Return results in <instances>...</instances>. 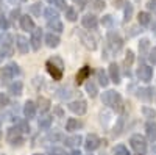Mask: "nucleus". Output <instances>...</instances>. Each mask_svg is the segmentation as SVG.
Instances as JSON below:
<instances>
[{
	"label": "nucleus",
	"instance_id": "nucleus-1",
	"mask_svg": "<svg viewBox=\"0 0 156 155\" xmlns=\"http://www.w3.org/2000/svg\"><path fill=\"white\" fill-rule=\"evenodd\" d=\"M101 102L105 103V105H108L109 108H112L115 113H122V111H123V100H122V96H120L119 93L112 91V89H109V91H106V93H103Z\"/></svg>",
	"mask_w": 156,
	"mask_h": 155
},
{
	"label": "nucleus",
	"instance_id": "nucleus-2",
	"mask_svg": "<svg viewBox=\"0 0 156 155\" xmlns=\"http://www.w3.org/2000/svg\"><path fill=\"white\" fill-rule=\"evenodd\" d=\"M20 74V68H19V64L16 63H9L6 64V66H3L2 69H0V80H2L3 83L12 80L16 75Z\"/></svg>",
	"mask_w": 156,
	"mask_h": 155
},
{
	"label": "nucleus",
	"instance_id": "nucleus-3",
	"mask_svg": "<svg viewBox=\"0 0 156 155\" xmlns=\"http://www.w3.org/2000/svg\"><path fill=\"white\" fill-rule=\"evenodd\" d=\"M106 41H108V49L112 52V54H117L123 46V39L120 38V35L115 33V31H108Z\"/></svg>",
	"mask_w": 156,
	"mask_h": 155
},
{
	"label": "nucleus",
	"instance_id": "nucleus-4",
	"mask_svg": "<svg viewBox=\"0 0 156 155\" xmlns=\"http://www.w3.org/2000/svg\"><path fill=\"white\" fill-rule=\"evenodd\" d=\"M129 146H131V149L136 153H144L147 150V139L142 135L136 133V135H133L131 138H129Z\"/></svg>",
	"mask_w": 156,
	"mask_h": 155
},
{
	"label": "nucleus",
	"instance_id": "nucleus-5",
	"mask_svg": "<svg viewBox=\"0 0 156 155\" xmlns=\"http://www.w3.org/2000/svg\"><path fill=\"white\" fill-rule=\"evenodd\" d=\"M6 139H8V143L12 144V146H20L23 143V136H22V132L19 130V127L17 125H12L9 127L8 130H6Z\"/></svg>",
	"mask_w": 156,
	"mask_h": 155
},
{
	"label": "nucleus",
	"instance_id": "nucleus-6",
	"mask_svg": "<svg viewBox=\"0 0 156 155\" xmlns=\"http://www.w3.org/2000/svg\"><path fill=\"white\" fill-rule=\"evenodd\" d=\"M80 39H81V44L89 49V50H95L97 49V39L95 36H92L89 31H80Z\"/></svg>",
	"mask_w": 156,
	"mask_h": 155
},
{
	"label": "nucleus",
	"instance_id": "nucleus-7",
	"mask_svg": "<svg viewBox=\"0 0 156 155\" xmlns=\"http://www.w3.org/2000/svg\"><path fill=\"white\" fill-rule=\"evenodd\" d=\"M67 108L73 113V114H78V116H81L87 111V103L86 100H73V102H69V105Z\"/></svg>",
	"mask_w": 156,
	"mask_h": 155
},
{
	"label": "nucleus",
	"instance_id": "nucleus-8",
	"mask_svg": "<svg viewBox=\"0 0 156 155\" xmlns=\"http://www.w3.org/2000/svg\"><path fill=\"white\" fill-rule=\"evenodd\" d=\"M136 74H137V79L144 83H148L153 79V69L150 66H147V64H140Z\"/></svg>",
	"mask_w": 156,
	"mask_h": 155
},
{
	"label": "nucleus",
	"instance_id": "nucleus-9",
	"mask_svg": "<svg viewBox=\"0 0 156 155\" xmlns=\"http://www.w3.org/2000/svg\"><path fill=\"white\" fill-rule=\"evenodd\" d=\"M41 41H42V30L34 28L31 31V36H30V47L37 52L39 49H41Z\"/></svg>",
	"mask_w": 156,
	"mask_h": 155
},
{
	"label": "nucleus",
	"instance_id": "nucleus-10",
	"mask_svg": "<svg viewBox=\"0 0 156 155\" xmlns=\"http://www.w3.org/2000/svg\"><path fill=\"white\" fill-rule=\"evenodd\" d=\"M100 143H101V139L95 133H89L86 136V139H84V147H86V150L92 152V150H95L100 146Z\"/></svg>",
	"mask_w": 156,
	"mask_h": 155
},
{
	"label": "nucleus",
	"instance_id": "nucleus-11",
	"mask_svg": "<svg viewBox=\"0 0 156 155\" xmlns=\"http://www.w3.org/2000/svg\"><path fill=\"white\" fill-rule=\"evenodd\" d=\"M37 113V105H36V102L33 100H27L25 102V105H23V116H25V119H33L34 116Z\"/></svg>",
	"mask_w": 156,
	"mask_h": 155
},
{
	"label": "nucleus",
	"instance_id": "nucleus-12",
	"mask_svg": "<svg viewBox=\"0 0 156 155\" xmlns=\"http://www.w3.org/2000/svg\"><path fill=\"white\" fill-rule=\"evenodd\" d=\"M16 47H17V50H19V54L25 55V54H28V50H30V41H28L25 36L17 35V36H16Z\"/></svg>",
	"mask_w": 156,
	"mask_h": 155
},
{
	"label": "nucleus",
	"instance_id": "nucleus-13",
	"mask_svg": "<svg viewBox=\"0 0 156 155\" xmlns=\"http://www.w3.org/2000/svg\"><path fill=\"white\" fill-rule=\"evenodd\" d=\"M81 25L86 30H95L97 25H98V19L94 14H86L81 17Z\"/></svg>",
	"mask_w": 156,
	"mask_h": 155
},
{
	"label": "nucleus",
	"instance_id": "nucleus-14",
	"mask_svg": "<svg viewBox=\"0 0 156 155\" xmlns=\"http://www.w3.org/2000/svg\"><path fill=\"white\" fill-rule=\"evenodd\" d=\"M108 77H109V82L119 85L120 83V71H119V66L115 63H111L109 68H108Z\"/></svg>",
	"mask_w": 156,
	"mask_h": 155
},
{
	"label": "nucleus",
	"instance_id": "nucleus-15",
	"mask_svg": "<svg viewBox=\"0 0 156 155\" xmlns=\"http://www.w3.org/2000/svg\"><path fill=\"white\" fill-rule=\"evenodd\" d=\"M19 25H20V28L23 30V31H33L36 27H34V22H33V19L28 16V14H23V16H20V19H19Z\"/></svg>",
	"mask_w": 156,
	"mask_h": 155
},
{
	"label": "nucleus",
	"instance_id": "nucleus-16",
	"mask_svg": "<svg viewBox=\"0 0 156 155\" xmlns=\"http://www.w3.org/2000/svg\"><path fill=\"white\" fill-rule=\"evenodd\" d=\"M45 66H47V71L48 74L53 77V80H61L62 79V69L59 66H55V63H51L50 60L45 63Z\"/></svg>",
	"mask_w": 156,
	"mask_h": 155
},
{
	"label": "nucleus",
	"instance_id": "nucleus-17",
	"mask_svg": "<svg viewBox=\"0 0 156 155\" xmlns=\"http://www.w3.org/2000/svg\"><path fill=\"white\" fill-rule=\"evenodd\" d=\"M145 135H147V139L154 143L156 141V122L154 121H147L145 124Z\"/></svg>",
	"mask_w": 156,
	"mask_h": 155
},
{
	"label": "nucleus",
	"instance_id": "nucleus-18",
	"mask_svg": "<svg viewBox=\"0 0 156 155\" xmlns=\"http://www.w3.org/2000/svg\"><path fill=\"white\" fill-rule=\"evenodd\" d=\"M45 44L48 46V47H51V49H55V47H58L59 46V42H61V39H59V36L56 35V33H47L45 35Z\"/></svg>",
	"mask_w": 156,
	"mask_h": 155
},
{
	"label": "nucleus",
	"instance_id": "nucleus-19",
	"mask_svg": "<svg viewBox=\"0 0 156 155\" xmlns=\"http://www.w3.org/2000/svg\"><path fill=\"white\" fill-rule=\"evenodd\" d=\"M22 89H23L22 82H20V80H14L12 83H9L8 93H9L11 96H20V94H22Z\"/></svg>",
	"mask_w": 156,
	"mask_h": 155
},
{
	"label": "nucleus",
	"instance_id": "nucleus-20",
	"mask_svg": "<svg viewBox=\"0 0 156 155\" xmlns=\"http://www.w3.org/2000/svg\"><path fill=\"white\" fill-rule=\"evenodd\" d=\"M89 75H90V68L89 66H83L80 71H78V74H76V85H81L84 80H87L89 79Z\"/></svg>",
	"mask_w": 156,
	"mask_h": 155
},
{
	"label": "nucleus",
	"instance_id": "nucleus-21",
	"mask_svg": "<svg viewBox=\"0 0 156 155\" xmlns=\"http://www.w3.org/2000/svg\"><path fill=\"white\" fill-rule=\"evenodd\" d=\"M47 28L48 30H51V33H61L62 30H64V27H62V22L59 20V19H53V20H47Z\"/></svg>",
	"mask_w": 156,
	"mask_h": 155
},
{
	"label": "nucleus",
	"instance_id": "nucleus-22",
	"mask_svg": "<svg viewBox=\"0 0 156 155\" xmlns=\"http://www.w3.org/2000/svg\"><path fill=\"white\" fill-rule=\"evenodd\" d=\"M64 143H66V146L75 149V147H78V146L83 143V138H81V135H72V136H69V138L64 139Z\"/></svg>",
	"mask_w": 156,
	"mask_h": 155
},
{
	"label": "nucleus",
	"instance_id": "nucleus-23",
	"mask_svg": "<svg viewBox=\"0 0 156 155\" xmlns=\"http://www.w3.org/2000/svg\"><path fill=\"white\" fill-rule=\"evenodd\" d=\"M95 75H97V80H98V85H101L103 88L105 86H108L109 85V77H108V74L103 71V69H98L97 72H95Z\"/></svg>",
	"mask_w": 156,
	"mask_h": 155
},
{
	"label": "nucleus",
	"instance_id": "nucleus-24",
	"mask_svg": "<svg viewBox=\"0 0 156 155\" xmlns=\"http://www.w3.org/2000/svg\"><path fill=\"white\" fill-rule=\"evenodd\" d=\"M137 22H139V25H142V27H147V25H150V22H151V16L148 14V13L142 11L137 16Z\"/></svg>",
	"mask_w": 156,
	"mask_h": 155
},
{
	"label": "nucleus",
	"instance_id": "nucleus-25",
	"mask_svg": "<svg viewBox=\"0 0 156 155\" xmlns=\"http://www.w3.org/2000/svg\"><path fill=\"white\" fill-rule=\"evenodd\" d=\"M44 16H45L47 20H53V19H58V17H59V13H58V9H55L53 6H48V8L44 9Z\"/></svg>",
	"mask_w": 156,
	"mask_h": 155
},
{
	"label": "nucleus",
	"instance_id": "nucleus-26",
	"mask_svg": "<svg viewBox=\"0 0 156 155\" xmlns=\"http://www.w3.org/2000/svg\"><path fill=\"white\" fill-rule=\"evenodd\" d=\"M37 108L41 110V113H47L50 110V100L47 97H39L37 99Z\"/></svg>",
	"mask_w": 156,
	"mask_h": 155
},
{
	"label": "nucleus",
	"instance_id": "nucleus-27",
	"mask_svg": "<svg viewBox=\"0 0 156 155\" xmlns=\"http://www.w3.org/2000/svg\"><path fill=\"white\" fill-rule=\"evenodd\" d=\"M80 127H81V124L78 122L75 118H69L67 122H66V130H67V132H75V130H78Z\"/></svg>",
	"mask_w": 156,
	"mask_h": 155
},
{
	"label": "nucleus",
	"instance_id": "nucleus-28",
	"mask_svg": "<svg viewBox=\"0 0 156 155\" xmlns=\"http://www.w3.org/2000/svg\"><path fill=\"white\" fill-rule=\"evenodd\" d=\"M89 6L92 8L94 11H103L105 9V6H106V3L103 2V0H89Z\"/></svg>",
	"mask_w": 156,
	"mask_h": 155
},
{
	"label": "nucleus",
	"instance_id": "nucleus-29",
	"mask_svg": "<svg viewBox=\"0 0 156 155\" xmlns=\"http://www.w3.org/2000/svg\"><path fill=\"white\" fill-rule=\"evenodd\" d=\"M64 13H66V19H67V20H70V22H75V20L78 19L76 8H73V6H67Z\"/></svg>",
	"mask_w": 156,
	"mask_h": 155
},
{
	"label": "nucleus",
	"instance_id": "nucleus-30",
	"mask_svg": "<svg viewBox=\"0 0 156 155\" xmlns=\"http://www.w3.org/2000/svg\"><path fill=\"white\" fill-rule=\"evenodd\" d=\"M86 93L90 96V97H97V94H98V88H97V85L94 83V82H87L86 83Z\"/></svg>",
	"mask_w": 156,
	"mask_h": 155
},
{
	"label": "nucleus",
	"instance_id": "nucleus-31",
	"mask_svg": "<svg viewBox=\"0 0 156 155\" xmlns=\"http://www.w3.org/2000/svg\"><path fill=\"white\" fill-rule=\"evenodd\" d=\"M51 127V118L50 116H44V118L39 119V128L41 130H48Z\"/></svg>",
	"mask_w": 156,
	"mask_h": 155
},
{
	"label": "nucleus",
	"instance_id": "nucleus-32",
	"mask_svg": "<svg viewBox=\"0 0 156 155\" xmlns=\"http://www.w3.org/2000/svg\"><path fill=\"white\" fill-rule=\"evenodd\" d=\"M151 93H154L153 88H144V89H140V91H139V97H142L144 100H150L153 97Z\"/></svg>",
	"mask_w": 156,
	"mask_h": 155
},
{
	"label": "nucleus",
	"instance_id": "nucleus-33",
	"mask_svg": "<svg viewBox=\"0 0 156 155\" xmlns=\"http://www.w3.org/2000/svg\"><path fill=\"white\" fill-rule=\"evenodd\" d=\"M148 49H150V41L148 39H142L139 42V52L142 55H148Z\"/></svg>",
	"mask_w": 156,
	"mask_h": 155
},
{
	"label": "nucleus",
	"instance_id": "nucleus-34",
	"mask_svg": "<svg viewBox=\"0 0 156 155\" xmlns=\"http://www.w3.org/2000/svg\"><path fill=\"white\" fill-rule=\"evenodd\" d=\"M30 11H31V14H33V16L39 17V16H41V13H42V3H39V2L33 3V5L30 6Z\"/></svg>",
	"mask_w": 156,
	"mask_h": 155
},
{
	"label": "nucleus",
	"instance_id": "nucleus-35",
	"mask_svg": "<svg viewBox=\"0 0 156 155\" xmlns=\"http://www.w3.org/2000/svg\"><path fill=\"white\" fill-rule=\"evenodd\" d=\"M133 16V5L131 3H125V13H123V22H128Z\"/></svg>",
	"mask_w": 156,
	"mask_h": 155
},
{
	"label": "nucleus",
	"instance_id": "nucleus-36",
	"mask_svg": "<svg viewBox=\"0 0 156 155\" xmlns=\"http://www.w3.org/2000/svg\"><path fill=\"white\" fill-rule=\"evenodd\" d=\"M142 113L145 114V118H148V121H154V118H156V111L153 108L144 107V108H142Z\"/></svg>",
	"mask_w": 156,
	"mask_h": 155
},
{
	"label": "nucleus",
	"instance_id": "nucleus-37",
	"mask_svg": "<svg viewBox=\"0 0 156 155\" xmlns=\"http://www.w3.org/2000/svg\"><path fill=\"white\" fill-rule=\"evenodd\" d=\"M114 155H129V152L123 144H119V146L114 147Z\"/></svg>",
	"mask_w": 156,
	"mask_h": 155
},
{
	"label": "nucleus",
	"instance_id": "nucleus-38",
	"mask_svg": "<svg viewBox=\"0 0 156 155\" xmlns=\"http://www.w3.org/2000/svg\"><path fill=\"white\" fill-rule=\"evenodd\" d=\"M133 61H134V54H133V50H128L126 55H125V66L129 68L133 64Z\"/></svg>",
	"mask_w": 156,
	"mask_h": 155
},
{
	"label": "nucleus",
	"instance_id": "nucleus-39",
	"mask_svg": "<svg viewBox=\"0 0 156 155\" xmlns=\"http://www.w3.org/2000/svg\"><path fill=\"white\" fill-rule=\"evenodd\" d=\"M9 105V97L5 93H0V108H6Z\"/></svg>",
	"mask_w": 156,
	"mask_h": 155
},
{
	"label": "nucleus",
	"instance_id": "nucleus-40",
	"mask_svg": "<svg viewBox=\"0 0 156 155\" xmlns=\"http://www.w3.org/2000/svg\"><path fill=\"white\" fill-rule=\"evenodd\" d=\"M17 127L22 133H30V125L27 124V121H19L17 122Z\"/></svg>",
	"mask_w": 156,
	"mask_h": 155
},
{
	"label": "nucleus",
	"instance_id": "nucleus-41",
	"mask_svg": "<svg viewBox=\"0 0 156 155\" xmlns=\"http://www.w3.org/2000/svg\"><path fill=\"white\" fill-rule=\"evenodd\" d=\"M0 28L2 30H8L9 28V22H8V19L3 14H0Z\"/></svg>",
	"mask_w": 156,
	"mask_h": 155
},
{
	"label": "nucleus",
	"instance_id": "nucleus-42",
	"mask_svg": "<svg viewBox=\"0 0 156 155\" xmlns=\"http://www.w3.org/2000/svg\"><path fill=\"white\" fill-rule=\"evenodd\" d=\"M48 155H67V153L64 152V149H61V147H51L48 150Z\"/></svg>",
	"mask_w": 156,
	"mask_h": 155
},
{
	"label": "nucleus",
	"instance_id": "nucleus-43",
	"mask_svg": "<svg viewBox=\"0 0 156 155\" xmlns=\"http://www.w3.org/2000/svg\"><path fill=\"white\" fill-rule=\"evenodd\" d=\"M53 5H55L58 9H64V11H66V8H67L66 0H55V2H53Z\"/></svg>",
	"mask_w": 156,
	"mask_h": 155
},
{
	"label": "nucleus",
	"instance_id": "nucleus-44",
	"mask_svg": "<svg viewBox=\"0 0 156 155\" xmlns=\"http://www.w3.org/2000/svg\"><path fill=\"white\" fill-rule=\"evenodd\" d=\"M148 61L151 64H156V47H153L150 52H148Z\"/></svg>",
	"mask_w": 156,
	"mask_h": 155
},
{
	"label": "nucleus",
	"instance_id": "nucleus-45",
	"mask_svg": "<svg viewBox=\"0 0 156 155\" xmlns=\"http://www.w3.org/2000/svg\"><path fill=\"white\" fill-rule=\"evenodd\" d=\"M101 24L103 25H105V27H111V25H112V16H105V17H103L101 19Z\"/></svg>",
	"mask_w": 156,
	"mask_h": 155
},
{
	"label": "nucleus",
	"instance_id": "nucleus-46",
	"mask_svg": "<svg viewBox=\"0 0 156 155\" xmlns=\"http://www.w3.org/2000/svg\"><path fill=\"white\" fill-rule=\"evenodd\" d=\"M87 2H89V0H75V3L78 5V9H83L87 5Z\"/></svg>",
	"mask_w": 156,
	"mask_h": 155
},
{
	"label": "nucleus",
	"instance_id": "nucleus-47",
	"mask_svg": "<svg viewBox=\"0 0 156 155\" xmlns=\"http://www.w3.org/2000/svg\"><path fill=\"white\" fill-rule=\"evenodd\" d=\"M11 17L14 19V20H16V19H20V13H19V9H12V11H11Z\"/></svg>",
	"mask_w": 156,
	"mask_h": 155
},
{
	"label": "nucleus",
	"instance_id": "nucleus-48",
	"mask_svg": "<svg viewBox=\"0 0 156 155\" xmlns=\"http://www.w3.org/2000/svg\"><path fill=\"white\" fill-rule=\"evenodd\" d=\"M147 8L148 9H156V2H154V0H150V2L147 3Z\"/></svg>",
	"mask_w": 156,
	"mask_h": 155
},
{
	"label": "nucleus",
	"instance_id": "nucleus-49",
	"mask_svg": "<svg viewBox=\"0 0 156 155\" xmlns=\"http://www.w3.org/2000/svg\"><path fill=\"white\" fill-rule=\"evenodd\" d=\"M69 155H81V152H80V150H76V149H73Z\"/></svg>",
	"mask_w": 156,
	"mask_h": 155
},
{
	"label": "nucleus",
	"instance_id": "nucleus-50",
	"mask_svg": "<svg viewBox=\"0 0 156 155\" xmlns=\"http://www.w3.org/2000/svg\"><path fill=\"white\" fill-rule=\"evenodd\" d=\"M151 30H153V31H156V22H153V25H151Z\"/></svg>",
	"mask_w": 156,
	"mask_h": 155
},
{
	"label": "nucleus",
	"instance_id": "nucleus-51",
	"mask_svg": "<svg viewBox=\"0 0 156 155\" xmlns=\"http://www.w3.org/2000/svg\"><path fill=\"white\" fill-rule=\"evenodd\" d=\"M47 2H48V3H53V2H55V0H47Z\"/></svg>",
	"mask_w": 156,
	"mask_h": 155
},
{
	"label": "nucleus",
	"instance_id": "nucleus-52",
	"mask_svg": "<svg viewBox=\"0 0 156 155\" xmlns=\"http://www.w3.org/2000/svg\"><path fill=\"white\" fill-rule=\"evenodd\" d=\"M33 155H44V153H33Z\"/></svg>",
	"mask_w": 156,
	"mask_h": 155
},
{
	"label": "nucleus",
	"instance_id": "nucleus-53",
	"mask_svg": "<svg viewBox=\"0 0 156 155\" xmlns=\"http://www.w3.org/2000/svg\"><path fill=\"white\" fill-rule=\"evenodd\" d=\"M0 138H2V130H0Z\"/></svg>",
	"mask_w": 156,
	"mask_h": 155
},
{
	"label": "nucleus",
	"instance_id": "nucleus-54",
	"mask_svg": "<svg viewBox=\"0 0 156 155\" xmlns=\"http://www.w3.org/2000/svg\"><path fill=\"white\" fill-rule=\"evenodd\" d=\"M136 155H144V153H136Z\"/></svg>",
	"mask_w": 156,
	"mask_h": 155
},
{
	"label": "nucleus",
	"instance_id": "nucleus-55",
	"mask_svg": "<svg viewBox=\"0 0 156 155\" xmlns=\"http://www.w3.org/2000/svg\"><path fill=\"white\" fill-rule=\"evenodd\" d=\"M22 2H27V0H22Z\"/></svg>",
	"mask_w": 156,
	"mask_h": 155
},
{
	"label": "nucleus",
	"instance_id": "nucleus-56",
	"mask_svg": "<svg viewBox=\"0 0 156 155\" xmlns=\"http://www.w3.org/2000/svg\"><path fill=\"white\" fill-rule=\"evenodd\" d=\"M0 14H2V13H0Z\"/></svg>",
	"mask_w": 156,
	"mask_h": 155
},
{
	"label": "nucleus",
	"instance_id": "nucleus-57",
	"mask_svg": "<svg viewBox=\"0 0 156 155\" xmlns=\"http://www.w3.org/2000/svg\"><path fill=\"white\" fill-rule=\"evenodd\" d=\"M0 39H2V38H0Z\"/></svg>",
	"mask_w": 156,
	"mask_h": 155
},
{
	"label": "nucleus",
	"instance_id": "nucleus-58",
	"mask_svg": "<svg viewBox=\"0 0 156 155\" xmlns=\"http://www.w3.org/2000/svg\"><path fill=\"white\" fill-rule=\"evenodd\" d=\"M154 2H156V0H154Z\"/></svg>",
	"mask_w": 156,
	"mask_h": 155
}]
</instances>
